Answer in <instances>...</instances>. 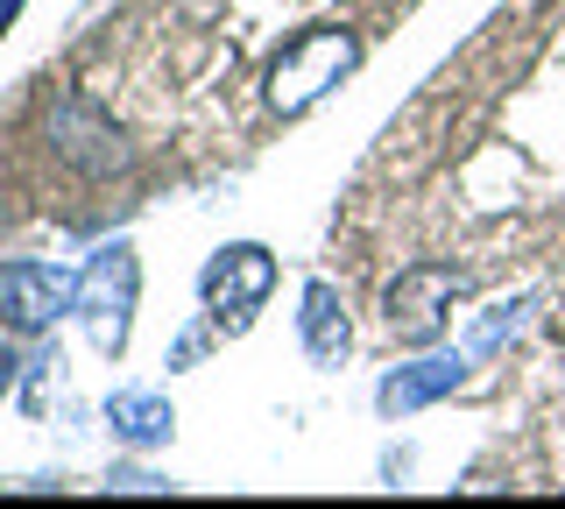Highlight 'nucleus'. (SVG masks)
Segmentation results:
<instances>
[{
  "label": "nucleus",
  "instance_id": "nucleus-1",
  "mask_svg": "<svg viewBox=\"0 0 565 509\" xmlns=\"http://www.w3.org/2000/svg\"><path fill=\"white\" fill-rule=\"evenodd\" d=\"M353 64H361V36H353L347 22L305 29V36H290V43L276 50V64H269V107L282 120H290V114H311L340 78H353Z\"/></svg>",
  "mask_w": 565,
  "mask_h": 509
},
{
  "label": "nucleus",
  "instance_id": "nucleus-2",
  "mask_svg": "<svg viewBox=\"0 0 565 509\" xmlns=\"http://www.w3.org/2000/svg\"><path fill=\"white\" fill-rule=\"evenodd\" d=\"M135 305H141V262L128 241H106V248L78 269V326L93 340V354L120 361L135 332Z\"/></svg>",
  "mask_w": 565,
  "mask_h": 509
},
{
  "label": "nucleus",
  "instance_id": "nucleus-3",
  "mask_svg": "<svg viewBox=\"0 0 565 509\" xmlns=\"http://www.w3.org/2000/svg\"><path fill=\"white\" fill-rule=\"evenodd\" d=\"M459 297H467V269H452V262H411V269L382 290V319L403 347H431L438 332L452 326Z\"/></svg>",
  "mask_w": 565,
  "mask_h": 509
},
{
  "label": "nucleus",
  "instance_id": "nucleus-4",
  "mask_svg": "<svg viewBox=\"0 0 565 509\" xmlns=\"http://www.w3.org/2000/svg\"><path fill=\"white\" fill-rule=\"evenodd\" d=\"M269 290H276V255L262 241H234V248H220L199 269V297L220 326H247L269 305Z\"/></svg>",
  "mask_w": 565,
  "mask_h": 509
},
{
  "label": "nucleus",
  "instance_id": "nucleus-5",
  "mask_svg": "<svg viewBox=\"0 0 565 509\" xmlns=\"http://www.w3.org/2000/svg\"><path fill=\"white\" fill-rule=\"evenodd\" d=\"M78 311V276L57 262H0V332H50Z\"/></svg>",
  "mask_w": 565,
  "mask_h": 509
},
{
  "label": "nucleus",
  "instance_id": "nucleus-6",
  "mask_svg": "<svg viewBox=\"0 0 565 509\" xmlns=\"http://www.w3.org/2000/svg\"><path fill=\"white\" fill-rule=\"evenodd\" d=\"M50 149H57L71 170H85V178H106V170L128 163L114 120H106L93 99H64V107H50Z\"/></svg>",
  "mask_w": 565,
  "mask_h": 509
},
{
  "label": "nucleus",
  "instance_id": "nucleus-7",
  "mask_svg": "<svg viewBox=\"0 0 565 509\" xmlns=\"http://www.w3.org/2000/svg\"><path fill=\"white\" fill-rule=\"evenodd\" d=\"M467 368H473L467 347H452V354H417L411 368H388V375L375 382V411L382 417H411V411H424V403L452 396L459 382H467Z\"/></svg>",
  "mask_w": 565,
  "mask_h": 509
},
{
  "label": "nucleus",
  "instance_id": "nucleus-8",
  "mask_svg": "<svg viewBox=\"0 0 565 509\" xmlns=\"http://www.w3.org/2000/svg\"><path fill=\"white\" fill-rule=\"evenodd\" d=\"M297 305H305V311H297V340H305V354H311L318 368H340V361H347V347H353V319H347L340 284L311 276Z\"/></svg>",
  "mask_w": 565,
  "mask_h": 509
},
{
  "label": "nucleus",
  "instance_id": "nucleus-9",
  "mask_svg": "<svg viewBox=\"0 0 565 509\" xmlns=\"http://www.w3.org/2000/svg\"><path fill=\"white\" fill-rule=\"evenodd\" d=\"M106 432H114L120 446H135V453H156V446H170L177 411H170V396H156V390H120L106 403Z\"/></svg>",
  "mask_w": 565,
  "mask_h": 509
},
{
  "label": "nucleus",
  "instance_id": "nucleus-10",
  "mask_svg": "<svg viewBox=\"0 0 565 509\" xmlns=\"http://www.w3.org/2000/svg\"><path fill=\"white\" fill-rule=\"evenodd\" d=\"M523 311H530V297H516V305H494V311H488V319H481V326H473V332H467V354H473V361H481V354H494V347H502V340H509V332H516V326H523Z\"/></svg>",
  "mask_w": 565,
  "mask_h": 509
},
{
  "label": "nucleus",
  "instance_id": "nucleus-11",
  "mask_svg": "<svg viewBox=\"0 0 565 509\" xmlns=\"http://www.w3.org/2000/svg\"><path fill=\"white\" fill-rule=\"evenodd\" d=\"M8 390H14V347L0 340V403H8Z\"/></svg>",
  "mask_w": 565,
  "mask_h": 509
},
{
  "label": "nucleus",
  "instance_id": "nucleus-12",
  "mask_svg": "<svg viewBox=\"0 0 565 509\" xmlns=\"http://www.w3.org/2000/svg\"><path fill=\"white\" fill-rule=\"evenodd\" d=\"M14 14H22V0H0V36L14 29Z\"/></svg>",
  "mask_w": 565,
  "mask_h": 509
}]
</instances>
